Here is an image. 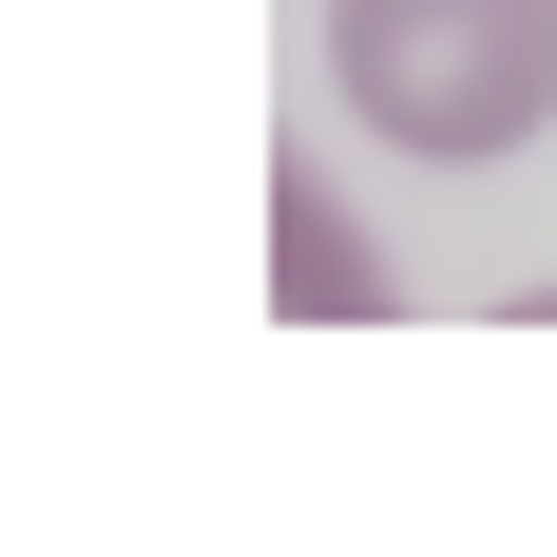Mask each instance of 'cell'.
Wrapping results in <instances>:
<instances>
[{"label":"cell","instance_id":"6da1fadb","mask_svg":"<svg viewBox=\"0 0 557 557\" xmlns=\"http://www.w3.org/2000/svg\"><path fill=\"white\" fill-rule=\"evenodd\" d=\"M327 97L423 173H500L557 115V0H327Z\"/></svg>","mask_w":557,"mask_h":557},{"label":"cell","instance_id":"7a4b0ae2","mask_svg":"<svg viewBox=\"0 0 557 557\" xmlns=\"http://www.w3.org/2000/svg\"><path fill=\"white\" fill-rule=\"evenodd\" d=\"M270 288H288V308H327V327H385V308H404V270L346 231L327 173H288V193H270Z\"/></svg>","mask_w":557,"mask_h":557}]
</instances>
